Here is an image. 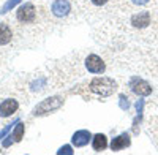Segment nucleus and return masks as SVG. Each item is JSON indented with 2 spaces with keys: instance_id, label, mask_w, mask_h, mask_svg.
Masks as SVG:
<instances>
[{
  "instance_id": "nucleus-17",
  "label": "nucleus",
  "mask_w": 158,
  "mask_h": 155,
  "mask_svg": "<svg viewBox=\"0 0 158 155\" xmlns=\"http://www.w3.org/2000/svg\"><path fill=\"white\" fill-rule=\"evenodd\" d=\"M11 127H13V124H8V125H6V127L3 128V130L0 132V139H2V138H3V136H5V135H6L8 132H10V128H11Z\"/></svg>"
},
{
  "instance_id": "nucleus-18",
  "label": "nucleus",
  "mask_w": 158,
  "mask_h": 155,
  "mask_svg": "<svg viewBox=\"0 0 158 155\" xmlns=\"http://www.w3.org/2000/svg\"><path fill=\"white\" fill-rule=\"evenodd\" d=\"M90 2L94 3V5H97V6H101V5H104V3H106L108 0H90Z\"/></svg>"
},
{
  "instance_id": "nucleus-12",
  "label": "nucleus",
  "mask_w": 158,
  "mask_h": 155,
  "mask_svg": "<svg viewBox=\"0 0 158 155\" xmlns=\"http://www.w3.org/2000/svg\"><path fill=\"white\" fill-rule=\"evenodd\" d=\"M92 147H94L95 152H103L108 147V138L103 133H97L94 136V139H92Z\"/></svg>"
},
{
  "instance_id": "nucleus-8",
  "label": "nucleus",
  "mask_w": 158,
  "mask_h": 155,
  "mask_svg": "<svg viewBox=\"0 0 158 155\" xmlns=\"http://www.w3.org/2000/svg\"><path fill=\"white\" fill-rule=\"evenodd\" d=\"M131 144V138L128 133H122V135H118L117 138H114L111 141V149L114 152H118V150H122L125 147H128Z\"/></svg>"
},
{
  "instance_id": "nucleus-5",
  "label": "nucleus",
  "mask_w": 158,
  "mask_h": 155,
  "mask_svg": "<svg viewBox=\"0 0 158 155\" xmlns=\"http://www.w3.org/2000/svg\"><path fill=\"white\" fill-rule=\"evenodd\" d=\"M85 68L94 73V74H100V73H104L106 70V65H104V62L100 56L97 54H90L87 59H85Z\"/></svg>"
},
{
  "instance_id": "nucleus-10",
  "label": "nucleus",
  "mask_w": 158,
  "mask_h": 155,
  "mask_svg": "<svg viewBox=\"0 0 158 155\" xmlns=\"http://www.w3.org/2000/svg\"><path fill=\"white\" fill-rule=\"evenodd\" d=\"M131 24L135 27H139V29H144L150 24V13L149 11H142V13H138L131 18Z\"/></svg>"
},
{
  "instance_id": "nucleus-2",
  "label": "nucleus",
  "mask_w": 158,
  "mask_h": 155,
  "mask_svg": "<svg viewBox=\"0 0 158 155\" xmlns=\"http://www.w3.org/2000/svg\"><path fill=\"white\" fill-rule=\"evenodd\" d=\"M65 103V98L63 97H51V98H46L43 100L40 105L35 106L33 109V115H44V114H49L52 111H57L63 106Z\"/></svg>"
},
{
  "instance_id": "nucleus-6",
  "label": "nucleus",
  "mask_w": 158,
  "mask_h": 155,
  "mask_svg": "<svg viewBox=\"0 0 158 155\" xmlns=\"http://www.w3.org/2000/svg\"><path fill=\"white\" fill-rule=\"evenodd\" d=\"M52 10V15L57 16V18H63V16H68L70 11H71V5L68 0H56L51 6Z\"/></svg>"
},
{
  "instance_id": "nucleus-20",
  "label": "nucleus",
  "mask_w": 158,
  "mask_h": 155,
  "mask_svg": "<svg viewBox=\"0 0 158 155\" xmlns=\"http://www.w3.org/2000/svg\"><path fill=\"white\" fill-rule=\"evenodd\" d=\"M135 5H146V3H149L150 0H131Z\"/></svg>"
},
{
  "instance_id": "nucleus-3",
  "label": "nucleus",
  "mask_w": 158,
  "mask_h": 155,
  "mask_svg": "<svg viewBox=\"0 0 158 155\" xmlns=\"http://www.w3.org/2000/svg\"><path fill=\"white\" fill-rule=\"evenodd\" d=\"M36 18V6L32 3H24L16 11V19L21 24H30Z\"/></svg>"
},
{
  "instance_id": "nucleus-19",
  "label": "nucleus",
  "mask_w": 158,
  "mask_h": 155,
  "mask_svg": "<svg viewBox=\"0 0 158 155\" xmlns=\"http://www.w3.org/2000/svg\"><path fill=\"white\" fill-rule=\"evenodd\" d=\"M13 141H15V136H13V135H10V136H8V139L5 141V143H3V146H5V147H8V146L13 143Z\"/></svg>"
},
{
  "instance_id": "nucleus-14",
  "label": "nucleus",
  "mask_w": 158,
  "mask_h": 155,
  "mask_svg": "<svg viewBox=\"0 0 158 155\" xmlns=\"http://www.w3.org/2000/svg\"><path fill=\"white\" fill-rule=\"evenodd\" d=\"M21 3V0H8V2L2 6V10H0V15H5V13H8L10 10H13L16 5Z\"/></svg>"
},
{
  "instance_id": "nucleus-13",
  "label": "nucleus",
  "mask_w": 158,
  "mask_h": 155,
  "mask_svg": "<svg viewBox=\"0 0 158 155\" xmlns=\"http://www.w3.org/2000/svg\"><path fill=\"white\" fill-rule=\"evenodd\" d=\"M13 136H15L16 143H19V141L22 139V136H24V124L22 122H18L16 124V128L13 130Z\"/></svg>"
},
{
  "instance_id": "nucleus-11",
  "label": "nucleus",
  "mask_w": 158,
  "mask_h": 155,
  "mask_svg": "<svg viewBox=\"0 0 158 155\" xmlns=\"http://www.w3.org/2000/svg\"><path fill=\"white\" fill-rule=\"evenodd\" d=\"M13 40V32L10 25L5 22H0V46H6Z\"/></svg>"
},
{
  "instance_id": "nucleus-21",
  "label": "nucleus",
  "mask_w": 158,
  "mask_h": 155,
  "mask_svg": "<svg viewBox=\"0 0 158 155\" xmlns=\"http://www.w3.org/2000/svg\"><path fill=\"white\" fill-rule=\"evenodd\" d=\"M142 106H144V101H142V100H139V101L136 103V108H138V112H139V114L142 112Z\"/></svg>"
},
{
  "instance_id": "nucleus-16",
  "label": "nucleus",
  "mask_w": 158,
  "mask_h": 155,
  "mask_svg": "<svg viewBox=\"0 0 158 155\" xmlns=\"http://www.w3.org/2000/svg\"><path fill=\"white\" fill-rule=\"evenodd\" d=\"M120 108L122 109H128L130 108V101H128V98H125V95H120Z\"/></svg>"
},
{
  "instance_id": "nucleus-15",
  "label": "nucleus",
  "mask_w": 158,
  "mask_h": 155,
  "mask_svg": "<svg viewBox=\"0 0 158 155\" xmlns=\"http://www.w3.org/2000/svg\"><path fill=\"white\" fill-rule=\"evenodd\" d=\"M57 153H59V155H62V153H67V155H73L71 146H63V147H60V149L57 150Z\"/></svg>"
},
{
  "instance_id": "nucleus-4",
  "label": "nucleus",
  "mask_w": 158,
  "mask_h": 155,
  "mask_svg": "<svg viewBox=\"0 0 158 155\" xmlns=\"http://www.w3.org/2000/svg\"><path fill=\"white\" fill-rule=\"evenodd\" d=\"M130 89L133 90L136 95H139V97H147V95L152 94L150 84H149L147 81L141 79L139 76H133V78L130 79Z\"/></svg>"
},
{
  "instance_id": "nucleus-1",
  "label": "nucleus",
  "mask_w": 158,
  "mask_h": 155,
  "mask_svg": "<svg viewBox=\"0 0 158 155\" xmlns=\"http://www.w3.org/2000/svg\"><path fill=\"white\" fill-rule=\"evenodd\" d=\"M115 89H117L115 81L111 79V78H106V76L95 78V79H92L90 84H89V90L92 94L98 95V97H109L115 92Z\"/></svg>"
},
{
  "instance_id": "nucleus-9",
  "label": "nucleus",
  "mask_w": 158,
  "mask_h": 155,
  "mask_svg": "<svg viewBox=\"0 0 158 155\" xmlns=\"http://www.w3.org/2000/svg\"><path fill=\"white\" fill-rule=\"evenodd\" d=\"M90 138H92V135H90L89 130H77V132L73 135V138H71V143H73V146H76V147H84V146L89 144Z\"/></svg>"
},
{
  "instance_id": "nucleus-7",
  "label": "nucleus",
  "mask_w": 158,
  "mask_h": 155,
  "mask_svg": "<svg viewBox=\"0 0 158 155\" xmlns=\"http://www.w3.org/2000/svg\"><path fill=\"white\" fill-rule=\"evenodd\" d=\"M19 108V103L18 100H13V98H6L0 103V117H10L13 115Z\"/></svg>"
}]
</instances>
